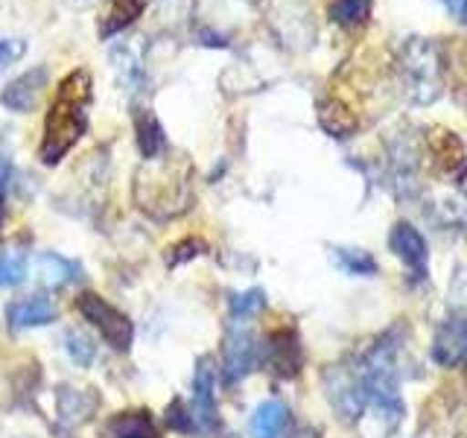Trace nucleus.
<instances>
[{"instance_id": "nucleus-1", "label": "nucleus", "mask_w": 467, "mask_h": 438, "mask_svg": "<svg viewBox=\"0 0 467 438\" xmlns=\"http://www.w3.org/2000/svg\"><path fill=\"white\" fill-rule=\"evenodd\" d=\"M94 97V79L85 68L70 70L58 82L56 94L50 99L47 117H44V138H41V161L47 167H56L88 129V106Z\"/></svg>"}, {"instance_id": "nucleus-2", "label": "nucleus", "mask_w": 467, "mask_h": 438, "mask_svg": "<svg viewBox=\"0 0 467 438\" xmlns=\"http://www.w3.org/2000/svg\"><path fill=\"white\" fill-rule=\"evenodd\" d=\"M135 202L138 208L155 219H170L175 214H184L193 202V190H190V167L179 172L175 161L158 164L150 175L146 170L138 172L135 182Z\"/></svg>"}, {"instance_id": "nucleus-3", "label": "nucleus", "mask_w": 467, "mask_h": 438, "mask_svg": "<svg viewBox=\"0 0 467 438\" xmlns=\"http://www.w3.org/2000/svg\"><path fill=\"white\" fill-rule=\"evenodd\" d=\"M77 310L85 316V321H91L102 339H106L117 354H126L131 348L135 325H131V318L123 310H117V307L109 304L102 296H97V292H82L77 298Z\"/></svg>"}, {"instance_id": "nucleus-4", "label": "nucleus", "mask_w": 467, "mask_h": 438, "mask_svg": "<svg viewBox=\"0 0 467 438\" xmlns=\"http://www.w3.org/2000/svg\"><path fill=\"white\" fill-rule=\"evenodd\" d=\"M216 369L211 357L199 360L196 380H193V401L187 403L190 415V435H216L223 430L216 409Z\"/></svg>"}, {"instance_id": "nucleus-5", "label": "nucleus", "mask_w": 467, "mask_h": 438, "mask_svg": "<svg viewBox=\"0 0 467 438\" xmlns=\"http://www.w3.org/2000/svg\"><path fill=\"white\" fill-rule=\"evenodd\" d=\"M260 360H263V345L257 342V336L252 330L231 328L223 348V374L228 383H237L240 377L254 371Z\"/></svg>"}, {"instance_id": "nucleus-6", "label": "nucleus", "mask_w": 467, "mask_h": 438, "mask_svg": "<svg viewBox=\"0 0 467 438\" xmlns=\"http://www.w3.org/2000/svg\"><path fill=\"white\" fill-rule=\"evenodd\" d=\"M99 409V394L97 389H79V386H62L56 391V412L58 423L65 430L79 427V423L91 421Z\"/></svg>"}, {"instance_id": "nucleus-7", "label": "nucleus", "mask_w": 467, "mask_h": 438, "mask_svg": "<svg viewBox=\"0 0 467 438\" xmlns=\"http://www.w3.org/2000/svg\"><path fill=\"white\" fill-rule=\"evenodd\" d=\"M44 85H47V68H33V70H26L24 77H18L4 88L0 102H4L9 111L26 114L38 106V99L44 94Z\"/></svg>"}, {"instance_id": "nucleus-8", "label": "nucleus", "mask_w": 467, "mask_h": 438, "mask_svg": "<svg viewBox=\"0 0 467 438\" xmlns=\"http://www.w3.org/2000/svg\"><path fill=\"white\" fill-rule=\"evenodd\" d=\"M56 304L47 296H29L21 301H12L6 307V318L12 330H26V328H41L56 321Z\"/></svg>"}, {"instance_id": "nucleus-9", "label": "nucleus", "mask_w": 467, "mask_h": 438, "mask_svg": "<svg viewBox=\"0 0 467 438\" xmlns=\"http://www.w3.org/2000/svg\"><path fill=\"white\" fill-rule=\"evenodd\" d=\"M36 277L41 287L47 289H62V287H70L77 284L82 277V266L79 263H73L62 255H53V252H44L36 257Z\"/></svg>"}, {"instance_id": "nucleus-10", "label": "nucleus", "mask_w": 467, "mask_h": 438, "mask_svg": "<svg viewBox=\"0 0 467 438\" xmlns=\"http://www.w3.org/2000/svg\"><path fill=\"white\" fill-rule=\"evenodd\" d=\"M102 435L109 438H158L155 418L150 409H126L106 421Z\"/></svg>"}, {"instance_id": "nucleus-11", "label": "nucleus", "mask_w": 467, "mask_h": 438, "mask_svg": "<svg viewBox=\"0 0 467 438\" xmlns=\"http://www.w3.org/2000/svg\"><path fill=\"white\" fill-rule=\"evenodd\" d=\"M135 131H138V150L146 161L164 158L167 152V135L164 126L150 109H135Z\"/></svg>"}, {"instance_id": "nucleus-12", "label": "nucleus", "mask_w": 467, "mask_h": 438, "mask_svg": "<svg viewBox=\"0 0 467 438\" xmlns=\"http://www.w3.org/2000/svg\"><path fill=\"white\" fill-rule=\"evenodd\" d=\"M146 6H150V0H111V6L99 21V38H111L117 33H123L126 26H131L140 18Z\"/></svg>"}, {"instance_id": "nucleus-13", "label": "nucleus", "mask_w": 467, "mask_h": 438, "mask_svg": "<svg viewBox=\"0 0 467 438\" xmlns=\"http://www.w3.org/2000/svg\"><path fill=\"white\" fill-rule=\"evenodd\" d=\"M289 427V409L281 401H263L252 415L254 438H281Z\"/></svg>"}, {"instance_id": "nucleus-14", "label": "nucleus", "mask_w": 467, "mask_h": 438, "mask_svg": "<svg viewBox=\"0 0 467 438\" xmlns=\"http://www.w3.org/2000/svg\"><path fill=\"white\" fill-rule=\"evenodd\" d=\"M391 248L406 263H412V266H423V263H427V243H423V237L409 223L394 225V231H391Z\"/></svg>"}, {"instance_id": "nucleus-15", "label": "nucleus", "mask_w": 467, "mask_h": 438, "mask_svg": "<svg viewBox=\"0 0 467 438\" xmlns=\"http://www.w3.org/2000/svg\"><path fill=\"white\" fill-rule=\"evenodd\" d=\"M266 350H269V362L275 371H281V374L298 371V342L292 333H275Z\"/></svg>"}, {"instance_id": "nucleus-16", "label": "nucleus", "mask_w": 467, "mask_h": 438, "mask_svg": "<svg viewBox=\"0 0 467 438\" xmlns=\"http://www.w3.org/2000/svg\"><path fill=\"white\" fill-rule=\"evenodd\" d=\"M464 350H467V318H452L441 330V339H438V360L456 362Z\"/></svg>"}, {"instance_id": "nucleus-17", "label": "nucleus", "mask_w": 467, "mask_h": 438, "mask_svg": "<svg viewBox=\"0 0 467 438\" xmlns=\"http://www.w3.org/2000/svg\"><path fill=\"white\" fill-rule=\"evenodd\" d=\"M65 354L82 365V369H88L94 360H97V342H94V336L82 330V328H67L65 330Z\"/></svg>"}, {"instance_id": "nucleus-18", "label": "nucleus", "mask_w": 467, "mask_h": 438, "mask_svg": "<svg viewBox=\"0 0 467 438\" xmlns=\"http://www.w3.org/2000/svg\"><path fill=\"white\" fill-rule=\"evenodd\" d=\"M327 15H330V21L342 26H359L368 21L371 0H330Z\"/></svg>"}, {"instance_id": "nucleus-19", "label": "nucleus", "mask_w": 467, "mask_h": 438, "mask_svg": "<svg viewBox=\"0 0 467 438\" xmlns=\"http://www.w3.org/2000/svg\"><path fill=\"white\" fill-rule=\"evenodd\" d=\"M26 281V257L21 252L0 255V289L21 287Z\"/></svg>"}, {"instance_id": "nucleus-20", "label": "nucleus", "mask_w": 467, "mask_h": 438, "mask_svg": "<svg viewBox=\"0 0 467 438\" xmlns=\"http://www.w3.org/2000/svg\"><path fill=\"white\" fill-rule=\"evenodd\" d=\"M228 307H231V318H248V316H254L260 313L263 307H266V298H263V292L260 289H252V292H237V296H231L228 298Z\"/></svg>"}, {"instance_id": "nucleus-21", "label": "nucleus", "mask_w": 467, "mask_h": 438, "mask_svg": "<svg viewBox=\"0 0 467 438\" xmlns=\"http://www.w3.org/2000/svg\"><path fill=\"white\" fill-rule=\"evenodd\" d=\"M204 240H199V237H187V240H182V243H175V245H170L167 248V266L170 269H175V266H182V263H187V260H193V257H199V255H204Z\"/></svg>"}, {"instance_id": "nucleus-22", "label": "nucleus", "mask_w": 467, "mask_h": 438, "mask_svg": "<svg viewBox=\"0 0 467 438\" xmlns=\"http://www.w3.org/2000/svg\"><path fill=\"white\" fill-rule=\"evenodd\" d=\"M339 263L354 275H368L374 272V260L365 255V252H357V248H342L339 252Z\"/></svg>"}, {"instance_id": "nucleus-23", "label": "nucleus", "mask_w": 467, "mask_h": 438, "mask_svg": "<svg viewBox=\"0 0 467 438\" xmlns=\"http://www.w3.org/2000/svg\"><path fill=\"white\" fill-rule=\"evenodd\" d=\"M24 53H26V44L24 41L0 38V70H6L9 65H15Z\"/></svg>"}, {"instance_id": "nucleus-24", "label": "nucleus", "mask_w": 467, "mask_h": 438, "mask_svg": "<svg viewBox=\"0 0 467 438\" xmlns=\"http://www.w3.org/2000/svg\"><path fill=\"white\" fill-rule=\"evenodd\" d=\"M459 24H467V0H438Z\"/></svg>"}, {"instance_id": "nucleus-25", "label": "nucleus", "mask_w": 467, "mask_h": 438, "mask_svg": "<svg viewBox=\"0 0 467 438\" xmlns=\"http://www.w3.org/2000/svg\"><path fill=\"white\" fill-rule=\"evenodd\" d=\"M9 179H12V167H9V161L0 155V202H4V193H6V187H9Z\"/></svg>"}, {"instance_id": "nucleus-26", "label": "nucleus", "mask_w": 467, "mask_h": 438, "mask_svg": "<svg viewBox=\"0 0 467 438\" xmlns=\"http://www.w3.org/2000/svg\"><path fill=\"white\" fill-rule=\"evenodd\" d=\"M292 438H321V433L313 430V427H301V430L292 433Z\"/></svg>"}, {"instance_id": "nucleus-27", "label": "nucleus", "mask_w": 467, "mask_h": 438, "mask_svg": "<svg viewBox=\"0 0 467 438\" xmlns=\"http://www.w3.org/2000/svg\"><path fill=\"white\" fill-rule=\"evenodd\" d=\"M79 4H88V0H79Z\"/></svg>"}, {"instance_id": "nucleus-28", "label": "nucleus", "mask_w": 467, "mask_h": 438, "mask_svg": "<svg viewBox=\"0 0 467 438\" xmlns=\"http://www.w3.org/2000/svg\"><path fill=\"white\" fill-rule=\"evenodd\" d=\"M158 438H161V435H158Z\"/></svg>"}]
</instances>
